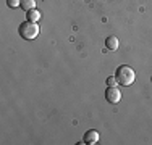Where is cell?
I'll list each match as a JSON object with an SVG mask.
<instances>
[{"label":"cell","instance_id":"1","mask_svg":"<svg viewBox=\"0 0 152 145\" xmlns=\"http://www.w3.org/2000/svg\"><path fill=\"white\" fill-rule=\"evenodd\" d=\"M115 78H117L118 84L131 86L133 82H134V79H136V72H134V70H133L131 66H128V65H121V66H118L117 72H115Z\"/></svg>","mask_w":152,"mask_h":145},{"label":"cell","instance_id":"2","mask_svg":"<svg viewBox=\"0 0 152 145\" xmlns=\"http://www.w3.org/2000/svg\"><path fill=\"white\" fill-rule=\"evenodd\" d=\"M18 32L26 41H34L39 36V26H37V23H32V21H24V23L20 24Z\"/></svg>","mask_w":152,"mask_h":145},{"label":"cell","instance_id":"3","mask_svg":"<svg viewBox=\"0 0 152 145\" xmlns=\"http://www.w3.org/2000/svg\"><path fill=\"white\" fill-rule=\"evenodd\" d=\"M105 100L108 102V103H120L121 100V92L117 89V87H108V89L105 90Z\"/></svg>","mask_w":152,"mask_h":145},{"label":"cell","instance_id":"4","mask_svg":"<svg viewBox=\"0 0 152 145\" xmlns=\"http://www.w3.org/2000/svg\"><path fill=\"white\" fill-rule=\"evenodd\" d=\"M99 140H100V134L97 132V130H94V129L88 130V132L84 134V142L89 144V145H96Z\"/></svg>","mask_w":152,"mask_h":145},{"label":"cell","instance_id":"5","mask_svg":"<svg viewBox=\"0 0 152 145\" xmlns=\"http://www.w3.org/2000/svg\"><path fill=\"white\" fill-rule=\"evenodd\" d=\"M105 47L108 50H112V52H115V50H118V47H120V41H118L115 36H110V37L105 39Z\"/></svg>","mask_w":152,"mask_h":145},{"label":"cell","instance_id":"6","mask_svg":"<svg viewBox=\"0 0 152 145\" xmlns=\"http://www.w3.org/2000/svg\"><path fill=\"white\" fill-rule=\"evenodd\" d=\"M26 16H28V21H32V23H37L39 20H41V12L39 10H29V12L26 13Z\"/></svg>","mask_w":152,"mask_h":145},{"label":"cell","instance_id":"7","mask_svg":"<svg viewBox=\"0 0 152 145\" xmlns=\"http://www.w3.org/2000/svg\"><path fill=\"white\" fill-rule=\"evenodd\" d=\"M21 8L29 12V10L36 8V0H21Z\"/></svg>","mask_w":152,"mask_h":145},{"label":"cell","instance_id":"8","mask_svg":"<svg viewBox=\"0 0 152 145\" xmlns=\"http://www.w3.org/2000/svg\"><path fill=\"white\" fill-rule=\"evenodd\" d=\"M7 3H8V7H12V8L21 7V0H7Z\"/></svg>","mask_w":152,"mask_h":145},{"label":"cell","instance_id":"9","mask_svg":"<svg viewBox=\"0 0 152 145\" xmlns=\"http://www.w3.org/2000/svg\"><path fill=\"white\" fill-rule=\"evenodd\" d=\"M117 78H113V76H108L107 78V86L108 87H115V84H117Z\"/></svg>","mask_w":152,"mask_h":145}]
</instances>
